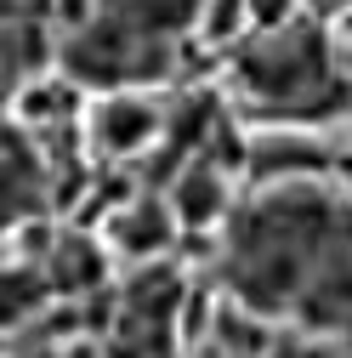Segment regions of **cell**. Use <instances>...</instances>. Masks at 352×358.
<instances>
[{"instance_id": "obj_10", "label": "cell", "mask_w": 352, "mask_h": 358, "mask_svg": "<svg viewBox=\"0 0 352 358\" xmlns=\"http://www.w3.org/2000/svg\"><path fill=\"white\" fill-rule=\"evenodd\" d=\"M290 358H341V347H335V341H307V347H295Z\"/></svg>"}, {"instance_id": "obj_11", "label": "cell", "mask_w": 352, "mask_h": 358, "mask_svg": "<svg viewBox=\"0 0 352 358\" xmlns=\"http://www.w3.org/2000/svg\"><path fill=\"white\" fill-rule=\"evenodd\" d=\"M335 40H341V46H352V12L335 17Z\"/></svg>"}, {"instance_id": "obj_6", "label": "cell", "mask_w": 352, "mask_h": 358, "mask_svg": "<svg viewBox=\"0 0 352 358\" xmlns=\"http://www.w3.org/2000/svg\"><path fill=\"white\" fill-rule=\"evenodd\" d=\"M57 250V234H52V222H17V234H12V256L29 267V262H46Z\"/></svg>"}, {"instance_id": "obj_7", "label": "cell", "mask_w": 352, "mask_h": 358, "mask_svg": "<svg viewBox=\"0 0 352 358\" xmlns=\"http://www.w3.org/2000/svg\"><path fill=\"white\" fill-rule=\"evenodd\" d=\"M295 12H301V0H250V29L279 34V29L295 23Z\"/></svg>"}, {"instance_id": "obj_4", "label": "cell", "mask_w": 352, "mask_h": 358, "mask_svg": "<svg viewBox=\"0 0 352 358\" xmlns=\"http://www.w3.org/2000/svg\"><path fill=\"white\" fill-rule=\"evenodd\" d=\"M216 296L210 285H188L182 301H176V347H182L188 358H205L210 341H216Z\"/></svg>"}, {"instance_id": "obj_1", "label": "cell", "mask_w": 352, "mask_h": 358, "mask_svg": "<svg viewBox=\"0 0 352 358\" xmlns=\"http://www.w3.org/2000/svg\"><path fill=\"white\" fill-rule=\"evenodd\" d=\"M85 148L97 159H137L159 143L165 131V103L154 92H103L97 103H85Z\"/></svg>"}, {"instance_id": "obj_8", "label": "cell", "mask_w": 352, "mask_h": 358, "mask_svg": "<svg viewBox=\"0 0 352 358\" xmlns=\"http://www.w3.org/2000/svg\"><path fill=\"white\" fill-rule=\"evenodd\" d=\"M46 17L57 23V29H85V23H91V0H46Z\"/></svg>"}, {"instance_id": "obj_12", "label": "cell", "mask_w": 352, "mask_h": 358, "mask_svg": "<svg viewBox=\"0 0 352 358\" xmlns=\"http://www.w3.org/2000/svg\"><path fill=\"white\" fill-rule=\"evenodd\" d=\"M0 358H12V341H6V336H0Z\"/></svg>"}, {"instance_id": "obj_3", "label": "cell", "mask_w": 352, "mask_h": 358, "mask_svg": "<svg viewBox=\"0 0 352 358\" xmlns=\"http://www.w3.org/2000/svg\"><path fill=\"white\" fill-rule=\"evenodd\" d=\"M74 108H80V92H74L63 74H40V80L17 85V97H12V120L29 125V131H52Z\"/></svg>"}, {"instance_id": "obj_9", "label": "cell", "mask_w": 352, "mask_h": 358, "mask_svg": "<svg viewBox=\"0 0 352 358\" xmlns=\"http://www.w3.org/2000/svg\"><path fill=\"white\" fill-rule=\"evenodd\" d=\"M330 176L346 188V199H352V143H335V159H330Z\"/></svg>"}, {"instance_id": "obj_5", "label": "cell", "mask_w": 352, "mask_h": 358, "mask_svg": "<svg viewBox=\"0 0 352 358\" xmlns=\"http://www.w3.org/2000/svg\"><path fill=\"white\" fill-rule=\"evenodd\" d=\"M250 34V0H205L199 6V23H193V40L205 52H222L233 40Z\"/></svg>"}, {"instance_id": "obj_2", "label": "cell", "mask_w": 352, "mask_h": 358, "mask_svg": "<svg viewBox=\"0 0 352 358\" xmlns=\"http://www.w3.org/2000/svg\"><path fill=\"white\" fill-rule=\"evenodd\" d=\"M103 245L125 262H159L176 245V210L159 199H137V205H119L103 222Z\"/></svg>"}]
</instances>
